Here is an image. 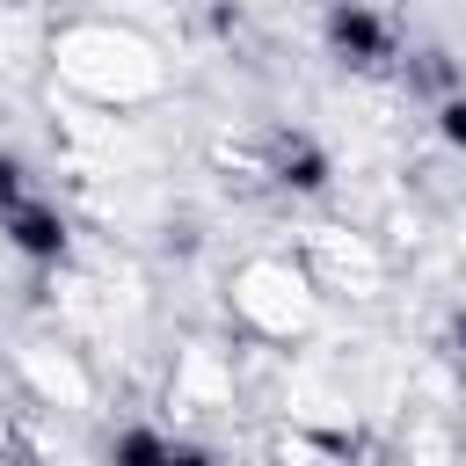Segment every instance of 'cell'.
Instances as JSON below:
<instances>
[{"instance_id":"1","label":"cell","mask_w":466,"mask_h":466,"mask_svg":"<svg viewBox=\"0 0 466 466\" xmlns=\"http://www.w3.org/2000/svg\"><path fill=\"white\" fill-rule=\"evenodd\" d=\"M51 80L95 109H146L167 95V58L116 15H73L51 29Z\"/></svg>"},{"instance_id":"2","label":"cell","mask_w":466,"mask_h":466,"mask_svg":"<svg viewBox=\"0 0 466 466\" xmlns=\"http://www.w3.org/2000/svg\"><path fill=\"white\" fill-rule=\"evenodd\" d=\"M320 306H328V299L313 291L306 262L284 255V248L240 255V262L226 269V313H233V328H240L248 342H306V335L320 328Z\"/></svg>"},{"instance_id":"3","label":"cell","mask_w":466,"mask_h":466,"mask_svg":"<svg viewBox=\"0 0 466 466\" xmlns=\"http://www.w3.org/2000/svg\"><path fill=\"white\" fill-rule=\"evenodd\" d=\"M291 255L306 262L320 299H379L386 277H393V255L371 233H357V226H306V240Z\"/></svg>"},{"instance_id":"4","label":"cell","mask_w":466,"mask_h":466,"mask_svg":"<svg viewBox=\"0 0 466 466\" xmlns=\"http://www.w3.org/2000/svg\"><path fill=\"white\" fill-rule=\"evenodd\" d=\"M15 379H22V386H29V400H36V408H51V415H87V408H95V371L80 364V350H73V342L29 335V342L15 350Z\"/></svg>"},{"instance_id":"5","label":"cell","mask_w":466,"mask_h":466,"mask_svg":"<svg viewBox=\"0 0 466 466\" xmlns=\"http://www.w3.org/2000/svg\"><path fill=\"white\" fill-rule=\"evenodd\" d=\"M167 400L189 408V415H218V408H233V357H226L218 342L182 350V357H175V386H167Z\"/></svg>"},{"instance_id":"6","label":"cell","mask_w":466,"mask_h":466,"mask_svg":"<svg viewBox=\"0 0 466 466\" xmlns=\"http://www.w3.org/2000/svg\"><path fill=\"white\" fill-rule=\"evenodd\" d=\"M0 211H7V226H15V240H22L29 255H58V248H66V226L15 182V167H0Z\"/></svg>"},{"instance_id":"7","label":"cell","mask_w":466,"mask_h":466,"mask_svg":"<svg viewBox=\"0 0 466 466\" xmlns=\"http://www.w3.org/2000/svg\"><path fill=\"white\" fill-rule=\"evenodd\" d=\"M124 466H204V459L182 451V444H167V437H131L124 444Z\"/></svg>"},{"instance_id":"8","label":"cell","mask_w":466,"mask_h":466,"mask_svg":"<svg viewBox=\"0 0 466 466\" xmlns=\"http://www.w3.org/2000/svg\"><path fill=\"white\" fill-rule=\"evenodd\" d=\"M233 7H248V15H291L299 0H233Z\"/></svg>"},{"instance_id":"9","label":"cell","mask_w":466,"mask_h":466,"mask_svg":"<svg viewBox=\"0 0 466 466\" xmlns=\"http://www.w3.org/2000/svg\"><path fill=\"white\" fill-rule=\"evenodd\" d=\"M7 437H15V415H7V408H0V451H7Z\"/></svg>"}]
</instances>
